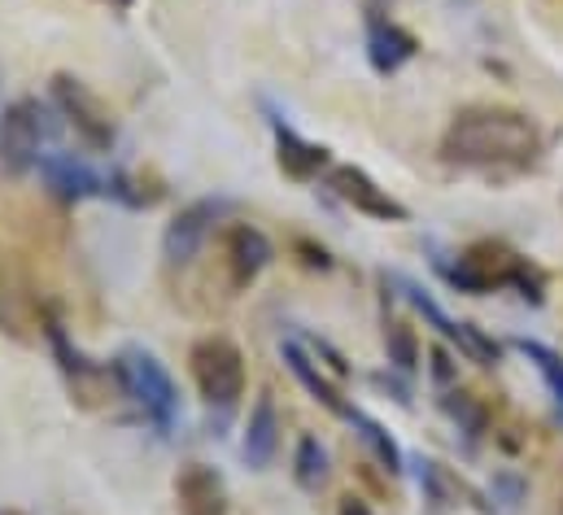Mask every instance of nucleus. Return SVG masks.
<instances>
[{"label":"nucleus","mask_w":563,"mask_h":515,"mask_svg":"<svg viewBox=\"0 0 563 515\" xmlns=\"http://www.w3.org/2000/svg\"><path fill=\"white\" fill-rule=\"evenodd\" d=\"M297 250L306 254V262H310V266H323V271L332 266V262H328V254H323V250H314V245H306V241H297Z\"/></svg>","instance_id":"24"},{"label":"nucleus","mask_w":563,"mask_h":515,"mask_svg":"<svg viewBox=\"0 0 563 515\" xmlns=\"http://www.w3.org/2000/svg\"><path fill=\"white\" fill-rule=\"evenodd\" d=\"M542 149V131L511 106H467L441 135V157L454 166H529Z\"/></svg>","instance_id":"1"},{"label":"nucleus","mask_w":563,"mask_h":515,"mask_svg":"<svg viewBox=\"0 0 563 515\" xmlns=\"http://www.w3.org/2000/svg\"><path fill=\"white\" fill-rule=\"evenodd\" d=\"M292 472H297V485L301 490H319L328 481V454L314 437H301L297 441V454H292Z\"/></svg>","instance_id":"17"},{"label":"nucleus","mask_w":563,"mask_h":515,"mask_svg":"<svg viewBox=\"0 0 563 515\" xmlns=\"http://www.w3.org/2000/svg\"><path fill=\"white\" fill-rule=\"evenodd\" d=\"M520 350L538 363V372L547 376V385L555 388V402L563 406V359L555 354V350H547V346H538V341H520Z\"/></svg>","instance_id":"20"},{"label":"nucleus","mask_w":563,"mask_h":515,"mask_svg":"<svg viewBox=\"0 0 563 515\" xmlns=\"http://www.w3.org/2000/svg\"><path fill=\"white\" fill-rule=\"evenodd\" d=\"M336 515H376V512H372L363 498H354V494H350V498H341V512Z\"/></svg>","instance_id":"25"},{"label":"nucleus","mask_w":563,"mask_h":515,"mask_svg":"<svg viewBox=\"0 0 563 515\" xmlns=\"http://www.w3.org/2000/svg\"><path fill=\"white\" fill-rule=\"evenodd\" d=\"M123 4H128V0H123Z\"/></svg>","instance_id":"27"},{"label":"nucleus","mask_w":563,"mask_h":515,"mask_svg":"<svg viewBox=\"0 0 563 515\" xmlns=\"http://www.w3.org/2000/svg\"><path fill=\"white\" fill-rule=\"evenodd\" d=\"M276 157H280V171L288 179H314L319 171H328V149L301 140L288 128H276Z\"/></svg>","instance_id":"14"},{"label":"nucleus","mask_w":563,"mask_h":515,"mask_svg":"<svg viewBox=\"0 0 563 515\" xmlns=\"http://www.w3.org/2000/svg\"><path fill=\"white\" fill-rule=\"evenodd\" d=\"M328 188L345 201V206H354L358 215H367V219H385V223H402L407 219V206L398 201V197H389V188H380L367 171H358V166H332L328 171Z\"/></svg>","instance_id":"7"},{"label":"nucleus","mask_w":563,"mask_h":515,"mask_svg":"<svg viewBox=\"0 0 563 515\" xmlns=\"http://www.w3.org/2000/svg\"><path fill=\"white\" fill-rule=\"evenodd\" d=\"M0 515H22V512H0Z\"/></svg>","instance_id":"26"},{"label":"nucleus","mask_w":563,"mask_h":515,"mask_svg":"<svg viewBox=\"0 0 563 515\" xmlns=\"http://www.w3.org/2000/svg\"><path fill=\"white\" fill-rule=\"evenodd\" d=\"M40 140H44L40 101L22 97V101L4 106V114H0V171L26 175L31 166H40Z\"/></svg>","instance_id":"6"},{"label":"nucleus","mask_w":563,"mask_h":515,"mask_svg":"<svg viewBox=\"0 0 563 515\" xmlns=\"http://www.w3.org/2000/svg\"><path fill=\"white\" fill-rule=\"evenodd\" d=\"M192 363V381H197V393L219 406V410H232L245 393V354L236 350V341L228 337H201L188 354Z\"/></svg>","instance_id":"3"},{"label":"nucleus","mask_w":563,"mask_h":515,"mask_svg":"<svg viewBox=\"0 0 563 515\" xmlns=\"http://www.w3.org/2000/svg\"><path fill=\"white\" fill-rule=\"evenodd\" d=\"M445 410H450L454 419H463L472 437H481V432H485V410H481L467 393H450V397H445Z\"/></svg>","instance_id":"21"},{"label":"nucleus","mask_w":563,"mask_h":515,"mask_svg":"<svg viewBox=\"0 0 563 515\" xmlns=\"http://www.w3.org/2000/svg\"><path fill=\"white\" fill-rule=\"evenodd\" d=\"M40 171H44V179H48V188L62 197V201H84V197H97V193H106L101 188V179L84 166V162H75L70 153H53V157H40Z\"/></svg>","instance_id":"13"},{"label":"nucleus","mask_w":563,"mask_h":515,"mask_svg":"<svg viewBox=\"0 0 563 515\" xmlns=\"http://www.w3.org/2000/svg\"><path fill=\"white\" fill-rule=\"evenodd\" d=\"M416 35L402 31L398 22H385V18H372V35H367V57L380 75H394L398 66H407L416 57Z\"/></svg>","instance_id":"12"},{"label":"nucleus","mask_w":563,"mask_h":515,"mask_svg":"<svg viewBox=\"0 0 563 515\" xmlns=\"http://www.w3.org/2000/svg\"><path fill=\"white\" fill-rule=\"evenodd\" d=\"M53 106L62 110L66 128L75 131L92 153L114 149V140H119L114 114H110V106H106L84 79H75V75H57V79H53Z\"/></svg>","instance_id":"4"},{"label":"nucleus","mask_w":563,"mask_h":515,"mask_svg":"<svg viewBox=\"0 0 563 515\" xmlns=\"http://www.w3.org/2000/svg\"><path fill=\"white\" fill-rule=\"evenodd\" d=\"M432 372H437V381H441V385L454 376V368H450V354H445V350H432Z\"/></svg>","instance_id":"23"},{"label":"nucleus","mask_w":563,"mask_h":515,"mask_svg":"<svg viewBox=\"0 0 563 515\" xmlns=\"http://www.w3.org/2000/svg\"><path fill=\"white\" fill-rule=\"evenodd\" d=\"M280 450V415H276V402L272 393H263L250 410V424H245V441H241V454L250 468H267Z\"/></svg>","instance_id":"11"},{"label":"nucleus","mask_w":563,"mask_h":515,"mask_svg":"<svg viewBox=\"0 0 563 515\" xmlns=\"http://www.w3.org/2000/svg\"><path fill=\"white\" fill-rule=\"evenodd\" d=\"M223 210H228V201H214V197L184 206V210L170 219L166 237H162V258H166L170 266H184V262H192V258H197V250L206 245L210 228L223 219Z\"/></svg>","instance_id":"8"},{"label":"nucleus","mask_w":563,"mask_h":515,"mask_svg":"<svg viewBox=\"0 0 563 515\" xmlns=\"http://www.w3.org/2000/svg\"><path fill=\"white\" fill-rule=\"evenodd\" d=\"M114 372H119V385L128 388V397H136L144 406V415H153L162 428L175 419V410H179V388H175L170 372H166L153 354L128 350V354L114 363Z\"/></svg>","instance_id":"5"},{"label":"nucleus","mask_w":563,"mask_h":515,"mask_svg":"<svg viewBox=\"0 0 563 515\" xmlns=\"http://www.w3.org/2000/svg\"><path fill=\"white\" fill-rule=\"evenodd\" d=\"M385 350H389V363L398 368V372H416L420 368V341H416V332L407 328V324H389L385 328Z\"/></svg>","instance_id":"19"},{"label":"nucleus","mask_w":563,"mask_h":515,"mask_svg":"<svg viewBox=\"0 0 563 515\" xmlns=\"http://www.w3.org/2000/svg\"><path fill=\"white\" fill-rule=\"evenodd\" d=\"M267 262H272V241H267L258 228L236 223V228L228 232V266H232V284H236V288L254 284V280L267 271Z\"/></svg>","instance_id":"10"},{"label":"nucleus","mask_w":563,"mask_h":515,"mask_svg":"<svg viewBox=\"0 0 563 515\" xmlns=\"http://www.w3.org/2000/svg\"><path fill=\"white\" fill-rule=\"evenodd\" d=\"M175 507L179 515H228V485L214 468L188 463L175 476Z\"/></svg>","instance_id":"9"},{"label":"nucleus","mask_w":563,"mask_h":515,"mask_svg":"<svg viewBox=\"0 0 563 515\" xmlns=\"http://www.w3.org/2000/svg\"><path fill=\"white\" fill-rule=\"evenodd\" d=\"M0 332L22 341L26 337V302H22V284L13 280V266L0 254Z\"/></svg>","instance_id":"16"},{"label":"nucleus","mask_w":563,"mask_h":515,"mask_svg":"<svg viewBox=\"0 0 563 515\" xmlns=\"http://www.w3.org/2000/svg\"><path fill=\"white\" fill-rule=\"evenodd\" d=\"M420 468H423V490H428L437 503H459V485L445 476V468H441V463H432V459H428V463H420Z\"/></svg>","instance_id":"22"},{"label":"nucleus","mask_w":563,"mask_h":515,"mask_svg":"<svg viewBox=\"0 0 563 515\" xmlns=\"http://www.w3.org/2000/svg\"><path fill=\"white\" fill-rule=\"evenodd\" d=\"M350 424H354V428H363V441L376 450V459L385 463V472H402V450H398V441H394L376 419H367V415H358V410H354V415H350Z\"/></svg>","instance_id":"18"},{"label":"nucleus","mask_w":563,"mask_h":515,"mask_svg":"<svg viewBox=\"0 0 563 515\" xmlns=\"http://www.w3.org/2000/svg\"><path fill=\"white\" fill-rule=\"evenodd\" d=\"M450 284L463 288V293H489V288L516 284V288H525V297L542 302V275L525 258H516L511 250H503L494 241H481V245H472L467 254L459 258L450 266Z\"/></svg>","instance_id":"2"},{"label":"nucleus","mask_w":563,"mask_h":515,"mask_svg":"<svg viewBox=\"0 0 563 515\" xmlns=\"http://www.w3.org/2000/svg\"><path fill=\"white\" fill-rule=\"evenodd\" d=\"M284 363L292 368V376H297L301 385L310 388V393H314V397H319V402H323V406H328L332 415H345V419L354 415V410H350V406L341 402V393H336V385H328V381H323V372H319V368L310 363V354H306V350H301L297 341H288V346H284Z\"/></svg>","instance_id":"15"}]
</instances>
